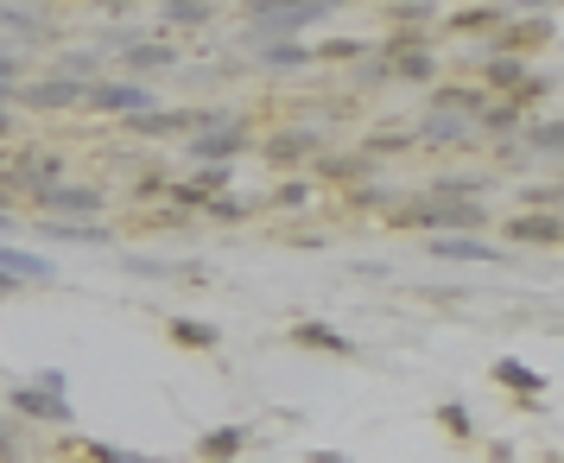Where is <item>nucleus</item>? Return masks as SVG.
<instances>
[{"instance_id": "nucleus-15", "label": "nucleus", "mask_w": 564, "mask_h": 463, "mask_svg": "<svg viewBox=\"0 0 564 463\" xmlns=\"http://www.w3.org/2000/svg\"><path fill=\"white\" fill-rule=\"evenodd\" d=\"M121 52H128V64H140V71H165V64H172V45H140V39H121Z\"/></svg>"}, {"instance_id": "nucleus-12", "label": "nucleus", "mask_w": 564, "mask_h": 463, "mask_svg": "<svg viewBox=\"0 0 564 463\" xmlns=\"http://www.w3.org/2000/svg\"><path fill=\"white\" fill-rule=\"evenodd\" d=\"M336 7L343 0H248V13H317V20L336 13Z\"/></svg>"}, {"instance_id": "nucleus-26", "label": "nucleus", "mask_w": 564, "mask_h": 463, "mask_svg": "<svg viewBox=\"0 0 564 463\" xmlns=\"http://www.w3.org/2000/svg\"><path fill=\"white\" fill-rule=\"evenodd\" d=\"M13 77H20V57H13V52H0V83H13Z\"/></svg>"}, {"instance_id": "nucleus-7", "label": "nucleus", "mask_w": 564, "mask_h": 463, "mask_svg": "<svg viewBox=\"0 0 564 463\" xmlns=\"http://www.w3.org/2000/svg\"><path fill=\"white\" fill-rule=\"evenodd\" d=\"M508 235L513 241H527V248H558V209H552V216H513L508 223Z\"/></svg>"}, {"instance_id": "nucleus-30", "label": "nucleus", "mask_w": 564, "mask_h": 463, "mask_svg": "<svg viewBox=\"0 0 564 463\" xmlns=\"http://www.w3.org/2000/svg\"><path fill=\"white\" fill-rule=\"evenodd\" d=\"M7 96H13V83H0V103H7Z\"/></svg>"}, {"instance_id": "nucleus-22", "label": "nucleus", "mask_w": 564, "mask_h": 463, "mask_svg": "<svg viewBox=\"0 0 564 463\" xmlns=\"http://www.w3.org/2000/svg\"><path fill=\"white\" fill-rule=\"evenodd\" d=\"M165 13H172V20H178V26H191V20H204V13H209V0H172V7H165Z\"/></svg>"}, {"instance_id": "nucleus-13", "label": "nucleus", "mask_w": 564, "mask_h": 463, "mask_svg": "<svg viewBox=\"0 0 564 463\" xmlns=\"http://www.w3.org/2000/svg\"><path fill=\"white\" fill-rule=\"evenodd\" d=\"M45 235H57V241H96V248L115 241V229H102V223H45Z\"/></svg>"}, {"instance_id": "nucleus-25", "label": "nucleus", "mask_w": 564, "mask_h": 463, "mask_svg": "<svg viewBox=\"0 0 564 463\" xmlns=\"http://www.w3.org/2000/svg\"><path fill=\"white\" fill-rule=\"evenodd\" d=\"M89 457H96V463H147V457H128V451H108V444H96Z\"/></svg>"}, {"instance_id": "nucleus-3", "label": "nucleus", "mask_w": 564, "mask_h": 463, "mask_svg": "<svg viewBox=\"0 0 564 463\" xmlns=\"http://www.w3.org/2000/svg\"><path fill=\"white\" fill-rule=\"evenodd\" d=\"M57 387H64V375H45L39 387H13V407H20V412H39V419H57V426H64V419H70V407H64V394H57Z\"/></svg>"}, {"instance_id": "nucleus-8", "label": "nucleus", "mask_w": 564, "mask_h": 463, "mask_svg": "<svg viewBox=\"0 0 564 463\" xmlns=\"http://www.w3.org/2000/svg\"><path fill=\"white\" fill-rule=\"evenodd\" d=\"M0 273H7V280H45L52 286V260L26 255V248H0Z\"/></svg>"}, {"instance_id": "nucleus-19", "label": "nucleus", "mask_w": 564, "mask_h": 463, "mask_svg": "<svg viewBox=\"0 0 564 463\" xmlns=\"http://www.w3.org/2000/svg\"><path fill=\"white\" fill-rule=\"evenodd\" d=\"M495 375H501V381H508V387H520V394H533V387H539V375H533V368H527V362H501Z\"/></svg>"}, {"instance_id": "nucleus-1", "label": "nucleus", "mask_w": 564, "mask_h": 463, "mask_svg": "<svg viewBox=\"0 0 564 463\" xmlns=\"http://www.w3.org/2000/svg\"><path fill=\"white\" fill-rule=\"evenodd\" d=\"M83 103L102 108V115H147L153 89L147 83H83Z\"/></svg>"}, {"instance_id": "nucleus-28", "label": "nucleus", "mask_w": 564, "mask_h": 463, "mask_svg": "<svg viewBox=\"0 0 564 463\" xmlns=\"http://www.w3.org/2000/svg\"><path fill=\"white\" fill-rule=\"evenodd\" d=\"M7 133H13V115H7V103H0V140H7Z\"/></svg>"}, {"instance_id": "nucleus-31", "label": "nucleus", "mask_w": 564, "mask_h": 463, "mask_svg": "<svg viewBox=\"0 0 564 463\" xmlns=\"http://www.w3.org/2000/svg\"><path fill=\"white\" fill-rule=\"evenodd\" d=\"M317 463H343V457H317Z\"/></svg>"}, {"instance_id": "nucleus-29", "label": "nucleus", "mask_w": 564, "mask_h": 463, "mask_svg": "<svg viewBox=\"0 0 564 463\" xmlns=\"http://www.w3.org/2000/svg\"><path fill=\"white\" fill-rule=\"evenodd\" d=\"M0 229H13V216H7V209H0Z\"/></svg>"}, {"instance_id": "nucleus-9", "label": "nucleus", "mask_w": 564, "mask_h": 463, "mask_svg": "<svg viewBox=\"0 0 564 463\" xmlns=\"http://www.w3.org/2000/svg\"><path fill=\"white\" fill-rule=\"evenodd\" d=\"M432 255H444V260H501L488 241H463V235H432Z\"/></svg>"}, {"instance_id": "nucleus-6", "label": "nucleus", "mask_w": 564, "mask_h": 463, "mask_svg": "<svg viewBox=\"0 0 564 463\" xmlns=\"http://www.w3.org/2000/svg\"><path fill=\"white\" fill-rule=\"evenodd\" d=\"M311 153H324V133H311V128H285L280 140H267V159H280V165L311 159Z\"/></svg>"}, {"instance_id": "nucleus-17", "label": "nucleus", "mask_w": 564, "mask_h": 463, "mask_svg": "<svg viewBox=\"0 0 564 463\" xmlns=\"http://www.w3.org/2000/svg\"><path fill=\"white\" fill-rule=\"evenodd\" d=\"M393 71H400L406 83H425L437 64H432V52H393Z\"/></svg>"}, {"instance_id": "nucleus-4", "label": "nucleus", "mask_w": 564, "mask_h": 463, "mask_svg": "<svg viewBox=\"0 0 564 463\" xmlns=\"http://www.w3.org/2000/svg\"><path fill=\"white\" fill-rule=\"evenodd\" d=\"M241 147H248V128H241V121H223V128H204L197 140H191V153H197V159H209V165H229V159L241 153Z\"/></svg>"}, {"instance_id": "nucleus-10", "label": "nucleus", "mask_w": 564, "mask_h": 463, "mask_svg": "<svg viewBox=\"0 0 564 463\" xmlns=\"http://www.w3.org/2000/svg\"><path fill=\"white\" fill-rule=\"evenodd\" d=\"M133 128L140 133H178V128H197V115H191V108H165V115L147 108V115H133Z\"/></svg>"}, {"instance_id": "nucleus-20", "label": "nucleus", "mask_w": 564, "mask_h": 463, "mask_svg": "<svg viewBox=\"0 0 564 463\" xmlns=\"http://www.w3.org/2000/svg\"><path fill=\"white\" fill-rule=\"evenodd\" d=\"M260 57H267V64H273V71H292V64H305V45H267V52H260Z\"/></svg>"}, {"instance_id": "nucleus-2", "label": "nucleus", "mask_w": 564, "mask_h": 463, "mask_svg": "<svg viewBox=\"0 0 564 463\" xmlns=\"http://www.w3.org/2000/svg\"><path fill=\"white\" fill-rule=\"evenodd\" d=\"M32 204L45 209V216H89V209H102V191H89V184H32Z\"/></svg>"}, {"instance_id": "nucleus-21", "label": "nucleus", "mask_w": 564, "mask_h": 463, "mask_svg": "<svg viewBox=\"0 0 564 463\" xmlns=\"http://www.w3.org/2000/svg\"><path fill=\"white\" fill-rule=\"evenodd\" d=\"M241 444H248V432H241V426H223V432H209V451H216V457H229V451H241Z\"/></svg>"}, {"instance_id": "nucleus-18", "label": "nucleus", "mask_w": 564, "mask_h": 463, "mask_svg": "<svg viewBox=\"0 0 564 463\" xmlns=\"http://www.w3.org/2000/svg\"><path fill=\"white\" fill-rule=\"evenodd\" d=\"M172 336H178V343H191V349H216V324H197V317H178V324H172Z\"/></svg>"}, {"instance_id": "nucleus-23", "label": "nucleus", "mask_w": 564, "mask_h": 463, "mask_svg": "<svg viewBox=\"0 0 564 463\" xmlns=\"http://www.w3.org/2000/svg\"><path fill=\"white\" fill-rule=\"evenodd\" d=\"M558 140H564L558 121H539V128H533V147H539V153H558Z\"/></svg>"}, {"instance_id": "nucleus-14", "label": "nucleus", "mask_w": 564, "mask_h": 463, "mask_svg": "<svg viewBox=\"0 0 564 463\" xmlns=\"http://www.w3.org/2000/svg\"><path fill=\"white\" fill-rule=\"evenodd\" d=\"M299 343H305V349H330V356H349V336H336L330 324H299Z\"/></svg>"}, {"instance_id": "nucleus-27", "label": "nucleus", "mask_w": 564, "mask_h": 463, "mask_svg": "<svg viewBox=\"0 0 564 463\" xmlns=\"http://www.w3.org/2000/svg\"><path fill=\"white\" fill-rule=\"evenodd\" d=\"M0 20H13V26H39V13H13V7H0Z\"/></svg>"}, {"instance_id": "nucleus-16", "label": "nucleus", "mask_w": 564, "mask_h": 463, "mask_svg": "<svg viewBox=\"0 0 564 463\" xmlns=\"http://www.w3.org/2000/svg\"><path fill=\"white\" fill-rule=\"evenodd\" d=\"M425 140H437V147L451 140V147H457V140H469V121H463V115H444V108H437L432 121H425Z\"/></svg>"}, {"instance_id": "nucleus-24", "label": "nucleus", "mask_w": 564, "mask_h": 463, "mask_svg": "<svg viewBox=\"0 0 564 463\" xmlns=\"http://www.w3.org/2000/svg\"><path fill=\"white\" fill-rule=\"evenodd\" d=\"M495 83H513V89H520L527 77H520V64H513V57H501V64H495Z\"/></svg>"}, {"instance_id": "nucleus-11", "label": "nucleus", "mask_w": 564, "mask_h": 463, "mask_svg": "<svg viewBox=\"0 0 564 463\" xmlns=\"http://www.w3.org/2000/svg\"><path fill=\"white\" fill-rule=\"evenodd\" d=\"M223 184H229V172H223V165H209V172H197L191 184H178V204H209Z\"/></svg>"}, {"instance_id": "nucleus-5", "label": "nucleus", "mask_w": 564, "mask_h": 463, "mask_svg": "<svg viewBox=\"0 0 564 463\" xmlns=\"http://www.w3.org/2000/svg\"><path fill=\"white\" fill-rule=\"evenodd\" d=\"M20 103H32V108H70V103H83V83L77 77L32 83V89H20Z\"/></svg>"}]
</instances>
